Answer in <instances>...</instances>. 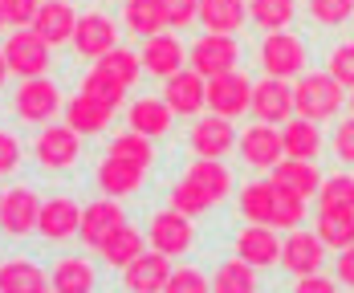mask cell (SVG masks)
Masks as SVG:
<instances>
[{
  "label": "cell",
  "mask_w": 354,
  "mask_h": 293,
  "mask_svg": "<svg viewBox=\"0 0 354 293\" xmlns=\"http://www.w3.org/2000/svg\"><path fill=\"white\" fill-rule=\"evenodd\" d=\"M118 21H122V33H131L135 41L171 29V17H167L163 0H122V17Z\"/></svg>",
  "instance_id": "cell-26"
},
{
  "label": "cell",
  "mask_w": 354,
  "mask_h": 293,
  "mask_svg": "<svg viewBox=\"0 0 354 293\" xmlns=\"http://www.w3.org/2000/svg\"><path fill=\"white\" fill-rule=\"evenodd\" d=\"M8 110L21 126H45L53 122L62 110H66V98H62V86L49 77V73H37V77H21L8 94Z\"/></svg>",
  "instance_id": "cell-1"
},
{
  "label": "cell",
  "mask_w": 354,
  "mask_h": 293,
  "mask_svg": "<svg viewBox=\"0 0 354 293\" xmlns=\"http://www.w3.org/2000/svg\"><path fill=\"white\" fill-rule=\"evenodd\" d=\"M346 106H351V114H354V86H351V98H346Z\"/></svg>",
  "instance_id": "cell-54"
},
{
  "label": "cell",
  "mask_w": 354,
  "mask_h": 293,
  "mask_svg": "<svg viewBox=\"0 0 354 293\" xmlns=\"http://www.w3.org/2000/svg\"><path fill=\"white\" fill-rule=\"evenodd\" d=\"M77 224H82V204L70 191H53L41 200V216H37V236L45 245H70L77 236Z\"/></svg>",
  "instance_id": "cell-9"
},
{
  "label": "cell",
  "mask_w": 354,
  "mask_h": 293,
  "mask_svg": "<svg viewBox=\"0 0 354 293\" xmlns=\"http://www.w3.org/2000/svg\"><path fill=\"white\" fill-rule=\"evenodd\" d=\"M8 33V21H4V8H0V37Z\"/></svg>",
  "instance_id": "cell-53"
},
{
  "label": "cell",
  "mask_w": 354,
  "mask_h": 293,
  "mask_svg": "<svg viewBox=\"0 0 354 293\" xmlns=\"http://www.w3.org/2000/svg\"><path fill=\"white\" fill-rule=\"evenodd\" d=\"M114 45H122V21H114L102 8L77 12V25H73V37H70V49L77 62H98Z\"/></svg>",
  "instance_id": "cell-5"
},
{
  "label": "cell",
  "mask_w": 354,
  "mask_h": 293,
  "mask_svg": "<svg viewBox=\"0 0 354 293\" xmlns=\"http://www.w3.org/2000/svg\"><path fill=\"white\" fill-rule=\"evenodd\" d=\"M171 122H176V110L167 106V98L159 94H139V98H131V106H127V126L131 131H139L147 139H167V131H171Z\"/></svg>",
  "instance_id": "cell-22"
},
{
  "label": "cell",
  "mask_w": 354,
  "mask_h": 293,
  "mask_svg": "<svg viewBox=\"0 0 354 293\" xmlns=\"http://www.w3.org/2000/svg\"><path fill=\"white\" fill-rule=\"evenodd\" d=\"M252 114L261 122H273V126L289 122L293 118V86H289V77L265 73L261 82H252Z\"/></svg>",
  "instance_id": "cell-18"
},
{
  "label": "cell",
  "mask_w": 354,
  "mask_h": 293,
  "mask_svg": "<svg viewBox=\"0 0 354 293\" xmlns=\"http://www.w3.org/2000/svg\"><path fill=\"white\" fill-rule=\"evenodd\" d=\"M318 212H354V176L338 171V176H322L318 187Z\"/></svg>",
  "instance_id": "cell-35"
},
{
  "label": "cell",
  "mask_w": 354,
  "mask_h": 293,
  "mask_svg": "<svg viewBox=\"0 0 354 293\" xmlns=\"http://www.w3.org/2000/svg\"><path fill=\"white\" fill-rule=\"evenodd\" d=\"M306 57H310L306 41H301L297 33H289V29L265 33L261 37V49H257L261 70L273 73V77H297V73L306 70Z\"/></svg>",
  "instance_id": "cell-7"
},
{
  "label": "cell",
  "mask_w": 354,
  "mask_h": 293,
  "mask_svg": "<svg viewBox=\"0 0 354 293\" xmlns=\"http://www.w3.org/2000/svg\"><path fill=\"white\" fill-rule=\"evenodd\" d=\"M273 204H277V183L273 180H252L236 196V212L245 220H252V224H269L273 220Z\"/></svg>",
  "instance_id": "cell-33"
},
{
  "label": "cell",
  "mask_w": 354,
  "mask_h": 293,
  "mask_svg": "<svg viewBox=\"0 0 354 293\" xmlns=\"http://www.w3.org/2000/svg\"><path fill=\"white\" fill-rule=\"evenodd\" d=\"M98 285V265L86 253H57L49 261V290L57 293H86Z\"/></svg>",
  "instance_id": "cell-20"
},
{
  "label": "cell",
  "mask_w": 354,
  "mask_h": 293,
  "mask_svg": "<svg viewBox=\"0 0 354 293\" xmlns=\"http://www.w3.org/2000/svg\"><path fill=\"white\" fill-rule=\"evenodd\" d=\"M147 249V228H139V224H131V220H122L114 232H110L106 240H102V249H98V261L106 265V269H127L135 256Z\"/></svg>",
  "instance_id": "cell-27"
},
{
  "label": "cell",
  "mask_w": 354,
  "mask_h": 293,
  "mask_svg": "<svg viewBox=\"0 0 354 293\" xmlns=\"http://www.w3.org/2000/svg\"><path fill=\"white\" fill-rule=\"evenodd\" d=\"M257 265H248V261H241V256L232 253L228 261H220L216 265V273H212V290L220 293H248V290H257L261 281H257Z\"/></svg>",
  "instance_id": "cell-34"
},
{
  "label": "cell",
  "mask_w": 354,
  "mask_h": 293,
  "mask_svg": "<svg viewBox=\"0 0 354 293\" xmlns=\"http://www.w3.org/2000/svg\"><path fill=\"white\" fill-rule=\"evenodd\" d=\"M122 220H127L122 200H114V196H98V200H90V204L82 208V224H77V240H82V249H86V253H98L102 240H106Z\"/></svg>",
  "instance_id": "cell-12"
},
{
  "label": "cell",
  "mask_w": 354,
  "mask_h": 293,
  "mask_svg": "<svg viewBox=\"0 0 354 293\" xmlns=\"http://www.w3.org/2000/svg\"><path fill=\"white\" fill-rule=\"evenodd\" d=\"M167 204H171L176 212H183V216H192V220H196V216H204V212L212 208V200H208V191H204L200 183H192L187 176H183V180H179L176 187L167 191Z\"/></svg>",
  "instance_id": "cell-41"
},
{
  "label": "cell",
  "mask_w": 354,
  "mask_h": 293,
  "mask_svg": "<svg viewBox=\"0 0 354 293\" xmlns=\"http://www.w3.org/2000/svg\"><path fill=\"white\" fill-rule=\"evenodd\" d=\"M25 159H29L25 139L12 126H0V180H17L21 167H25Z\"/></svg>",
  "instance_id": "cell-42"
},
{
  "label": "cell",
  "mask_w": 354,
  "mask_h": 293,
  "mask_svg": "<svg viewBox=\"0 0 354 293\" xmlns=\"http://www.w3.org/2000/svg\"><path fill=\"white\" fill-rule=\"evenodd\" d=\"M163 98L176 110V118H196L208 106V77L196 70H179L163 82Z\"/></svg>",
  "instance_id": "cell-19"
},
{
  "label": "cell",
  "mask_w": 354,
  "mask_h": 293,
  "mask_svg": "<svg viewBox=\"0 0 354 293\" xmlns=\"http://www.w3.org/2000/svg\"><path fill=\"white\" fill-rule=\"evenodd\" d=\"M114 114H118L114 106L98 102V98H90V94H82V90H77L73 98H66V110H62V118L70 122L82 139H94V135H102L110 122H114Z\"/></svg>",
  "instance_id": "cell-24"
},
{
  "label": "cell",
  "mask_w": 354,
  "mask_h": 293,
  "mask_svg": "<svg viewBox=\"0 0 354 293\" xmlns=\"http://www.w3.org/2000/svg\"><path fill=\"white\" fill-rule=\"evenodd\" d=\"M147 245L167 253L171 261L187 256L196 249V224H192V216H183L167 204L163 212H151V220H147Z\"/></svg>",
  "instance_id": "cell-8"
},
{
  "label": "cell",
  "mask_w": 354,
  "mask_h": 293,
  "mask_svg": "<svg viewBox=\"0 0 354 293\" xmlns=\"http://www.w3.org/2000/svg\"><path fill=\"white\" fill-rule=\"evenodd\" d=\"M236 146H241V163H245V167H252V171H273V167L285 159L281 131H277L273 122H261V118H257L252 126H245V131H241Z\"/></svg>",
  "instance_id": "cell-11"
},
{
  "label": "cell",
  "mask_w": 354,
  "mask_h": 293,
  "mask_svg": "<svg viewBox=\"0 0 354 293\" xmlns=\"http://www.w3.org/2000/svg\"><path fill=\"white\" fill-rule=\"evenodd\" d=\"M212 285V277L200 269V265H176L171 277H167V290L171 293H200Z\"/></svg>",
  "instance_id": "cell-45"
},
{
  "label": "cell",
  "mask_w": 354,
  "mask_h": 293,
  "mask_svg": "<svg viewBox=\"0 0 354 293\" xmlns=\"http://www.w3.org/2000/svg\"><path fill=\"white\" fill-rule=\"evenodd\" d=\"M208 110L224 114V118H241L252 110V82L241 70L216 73L208 77Z\"/></svg>",
  "instance_id": "cell-13"
},
{
  "label": "cell",
  "mask_w": 354,
  "mask_h": 293,
  "mask_svg": "<svg viewBox=\"0 0 354 293\" xmlns=\"http://www.w3.org/2000/svg\"><path fill=\"white\" fill-rule=\"evenodd\" d=\"M248 21V0H200V25L208 33H236Z\"/></svg>",
  "instance_id": "cell-32"
},
{
  "label": "cell",
  "mask_w": 354,
  "mask_h": 293,
  "mask_svg": "<svg viewBox=\"0 0 354 293\" xmlns=\"http://www.w3.org/2000/svg\"><path fill=\"white\" fill-rule=\"evenodd\" d=\"M8 77H12V73H8V62H4V49H0V94L8 90Z\"/></svg>",
  "instance_id": "cell-52"
},
{
  "label": "cell",
  "mask_w": 354,
  "mask_h": 293,
  "mask_svg": "<svg viewBox=\"0 0 354 293\" xmlns=\"http://www.w3.org/2000/svg\"><path fill=\"white\" fill-rule=\"evenodd\" d=\"M326 73H330L338 86H346V90L354 86V45L351 41H346V45H334V49L326 53Z\"/></svg>",
  "instance_id": "cell-44"
},
{
  "label": "cell",
  "mask_w": 354,
  "mask_h": 293,
  "mask_svg": "<svg viewBox=\"0 0 354 293\" xmlns=\"http://www.w3.org/2000/svg\"><path fill=\"white\" fill-rule=\"evenodd\" d=\"M187 66L196 73H204V77L236 70L241 66V41L232 33H208L204 29V37H196L187 45Z\"/></svg>",
  "instance_id": "cell-10"
},
{
  "label": "cell",
  "mask_w": 354,
  "mask_h": 293,
  "mask_svg": "<svg viewBox=\"0 0 354 293\" xmlns=\"http://www.w3.org/2000/svg\"><path fill=\"white\" fill-rule=\"evenodd\" d=\"M187 180L200 183L204 191H208V200L216 204H224L228 196H232V171L224 167V159H204V155H196L192 163H187Z\"/></svg>",
  "instance_id": "cell-30"
},
{
  "label": "cell",
  "mask_w": 354,
  "mask_h": 293,
  "mask_svg": "<svg viewBox=\"0 0 354 293\" xmlns=\"http://www.w3.org/2000/svg\"><path fill=\"white\" fill-rule=\"evenodd\" d=\"M106 155H118V159H127V163H139V167H147L151 171V163H155V139H147V135H139V131H118L114 139H110V151Z\"/></svg>",
  "instance_id": "cell-37"
},
{
  "label": "cell",
  "mask_w": 354,
  "mask_h": 293,
  "mask_svg": "<svg viewBox=\"0 0 354 293\" xmlns=\"http://www.w3.org/2000/svg\"><path fill=\"white\" fill-rule=\"evenodd\" d=\"M330 155H334L338 163L354 167V114L334 126V135H330Z\"/></svg>",
  "instance_id": "cell-47"
},
{
  "label": "cell",
  "mask_w": 354,
  "mask_h": 293,
  "mask_svg": "<svg viewBox=\"0 0 354 293\" xmlns=\"http://www.w3.org/2000/svg\"><path fill=\"white\" fill-rule=\"evenodd\" d=\"M167 4V17H171V29H187L200 21V0H163Z\"/></svg>",
  "instance_id": "cell-49"
},
{
  "label": "cell",
  "mask_w": 354,
  "mask_h": 293,
  "mask_svg": "<svg viewBox=\"0 0 354 293\" xmlns=\"http://www.w3.org/2000/svg\"><path fill=\"white\" fill-rule=\"evenodd\" d=\"M334 285H338V281L318 277V273H301V277H297V290H301V293H330Z\"/></svg>",
  "instance_id": "cell-50"
},
{
  "label": "cell",
  "mask_w": 354,
  "mask_h": 293,
  "mask_svg": "<svg viewBox=\"0 0 354 293\" xmlns=\"http://www.w3.org/2000/svg\"><path fill=\"white\" fill-rule=\"evenodd\" d=\"M281 143H285V155L289 159H318L326 139H322L318 122H310V118L297 114V118L281 122Z\"/></svg>",
  "instance_id": "cell-31"
},
{
  "label": "cell",
  "mask_w": 354,
  "mask_h": 293,
  "mask_svg": "<svg viewBox=\"0 0 354 293\" xmlns=\"http://www.w3.org/2000/svg\"><path fill=\"white\" fill-rule=\"evenodd\" d=\"M0 290L4 293H41L49 290V269L33 256L17 253L0 261Z\"/></svg>",
  "instance_id": "cell-25"
},
{
  "label": "cell",
  "mask_w": 354,
  "mask_h": 293,
  "mask_svg": "<svg viewBox=\"0 0 354 293\" xmlns=\"http://www.w3.org/2000/svg\"><path fill=\"white\" fill-rule=\"evenodd\" d=\"M301 220H306V200L277 187V204H273V220H269V224H273L277 232H289V228H297Z\"/></svg>",
  "instance_id": "cell-43"
},
{
  "label": "cell",
  "mask_w": 354,
  "mask_h": 293,
  "mask_svg": "<svg viewBox=\"0 0 354 293\" xmlns=\"http://www.w3.org/2000/svg\"><path fill=\"white\" fill-rule=\"evenodd\" d=\"M41 191L33 183H8L4 200H0V236L4 240H29L37 232V216H41Z\"/></svg>",
  "instance_id": "cell-6"
},
{
  "label": "cell",
  "mask_w": 354,
  "mask_h": 293,
  "mask_svg": "<svg viewBox=\"0 0 354 293\" xmlns=\"http://www.w3.org/2000/svg\"><path fill=\"white\" fill-rule=\"evenodd\" d=\"M314 232L322 236V245H326V249L342 253L346 245H354V212H318Z\"/></svg>",
  "instance_id": "cell-36"
},
{
  "label": "cell",
  "mask_w": 354,
  "mask_h": 293,
  "mask_svg": "<svg viewBox=\"0 0 354 293\" xmlns=\"http://www.w3.org/2000/svg\"><path fill=\"white\" fill-rule=\"evenodd\" d=\"M293 12H297L293 0H248V21H252L257 29H265V33H273V29H289Z\"/></svg>",
  "instance_id": "cell-38"
},
{
  "label": "cell",
  "mask_w": 354,
  "mask_h": 293,
  "mask_svg": "<svg viewBox=\"0 0 354 293\" xmlns=\"http://www.w3.org/2000/svg\"><path fill=\"white\" fill-rule=\"evenodd\" d=\"M310 17L318 21V25H342V21H351L354 17V0H310Z\"/></svg>",
  "instance_id": "cell-46"
},
{
  "label": "cell",
  "mask_w": 354,
  "mask_h": 293,
  "mask_svg": "<svg viewBox=\"0 0 354 293\" xmlns=\"http://www.w3.org/2000/svg\"><path fill=\"white\" fill-rule=\"evenodd\" d=\"M187 146H192V155L224 159L228 151H236V126H232V118H224V114L196 118L192 131H187Z\"/></svg>",
  "instance_id": "cell-17"
},
{
  "label": "cell",
  "mask_w": 354,
  "mask_h": 293,
  "mask_svg": "<svg viewBox=\"0 0 354 293\" xmlns=\"http://www.w3.org/2000/svg\"><path fill=\"white\" fill-rule=\"evenodd\" d=\"M338 281L354 290V245H346V249L338 253Z\"/></svg>",
  "instance_id": "cell-51"
},
{
  "label": "cell",
  "mask_w": 354,
  "mask_h": 293,
  "mask_svg": "<svg viewBox=\"0 0 354 293\" xmlns=\"http://www.w3.org/2000/svg\"><path fill=\"white\" fill-rule=\"evenodd\" d=\"M273 183L281 187V191H293V196H301V200H314L322 187V171L314 159H289L285 155L281 163L273 167Z\"/></svg>",
  "instance_id": "cell-29"
},
{
  "label": "cell",
  "mask_w": 354,
  "mask_h": 293,
  "mask_svg": "<svg viewBox=\"0 0 354 293\" xmlns=\"http://www.w3.org/2000/svg\"><path fill=\"white\" fill-rule=\"evenodd\" d=\"M142 183H147V167L127 163V159H118V155H102L98 167H94V187H98L102 196H114V200L139 196Z\"/></svg>",
  "instance_id": "cell-15"
},
{
  "label": "cell",
  "mask_w": 354,
  "mask_h": 293,
  "mask_svg": "<svg viewBox=\"0 0 354 293\" xmlns=\"http://www.w3.org/2000/svg\"><path fill=\"white\" fill-rule=\"evenodd\" d=\"M4 49V62L12 77H37V73L53 70V45L37 33L33 25H21V29H8V37L0 41Z\"/></svg>",
  "instance_id": "cell-4"
},
{
  "label": "cell",
  "mask_w": 354,
  "mask_h": 293,
  "mask_svg": "<svg viewBox=\"0 0 354 293\" xmlns=\"http://www.w3.org/2000/svg\"><path fill=\"white\" fill-rule=\"evenodd\" d=\"M0 200H4V187H0Z\"/></svg>",
  "instance_id": "cell-55"
},
{
  "label": "cell",
  "mask_w": 354,
  "mask_h": 293,
  "mask_svg": "<svg viewBox=\"0 0 354 293\" xmlns=\"http://www.w3.org/2000/svg\"><path fill=\"white\" fill-rule=\"evenodd\" d=\"M94 66H102L110 77H118L127 90H131V86H139V77L147 73V70H142V57L135 53V49H127V45H114L106 57H98Z\"/></svg>",
  "instance_id": "cell-39"
},
{
  "label": "cell",
  "mask_w": 354,
  "mask_h": 293,
  "mask_svg": "<svg viewBox=\"0 0 354 293\" xmlns=\"http://www.w3.org/2000/svg\"><path fill=\"white\" fill-rule=\"evenodd\" d=\"M0 8H4V21H8V29H21V25H33L37 8H41V0H0Z\"/></svg>",
  "instance_id": "cell-48"
},
{
  "label": "cell",
  "mask_w": 354,
  "mask_h": 293,
  "mask_svg": "<svg viewBox=\"0 0 354 293\" xmlns=\"http://www.w3.org/2000/svg\"><path fill=\"white\" fill-rule=\"evenodd\" d=\"M171 256L167 253H159V249H142L127 269H122V285L127 290H135V293H155V290H167V277H171Z\"/></svg>",
  "instance_id": "cell-23"
},
{
  "label": "cell",
  "mask_w": 354,
  "mask_h": 293,
  "mask_svg": "<svg viewBox=\"0 0 354 293\" xmlns=\"http://www.w3.org/2000/svg\"><path fill=\"white\" fill-rule=\"evenodd\" d=\"M29 155H33L41 176H66V171L77 167V159H82V135L73 131L66 118L62 122L53 118V122L37 126L33 143H29Z\"/></svg>",
  "instance_id": "cell-2"
},
{
  "label": "cell",
  "mask_w": 354,
  "mask_h": 293,
  "mask_svg": "<svg viewBox=\"0 0 354 293\" xmlns=\"http://www.w3.org/2000/svg\"><path fill=\"white\" fill-rule=\"evenodd\" d=\"M142 70L151 73V77H159V82H167L171 73L187 70V45L179 41L176 33H155V37H142Z\"/></svg>",
  "instance_id": "cell-16"
},
{
  "label": "cell",
  "mask_w": 354,
  "mask_h": 293,
  "mask_svg": "<svg viewBox=\"0 0 354 293\" xmlns=\"http://www.w3.org/2000/svg\"><path fill=\"white\" fill-rule=\"evenodd\" d=\"M82 94H90V98H98V102H106V106H114V110H122V102H127V86H122L118 77H110L102 66L86 70V77H82Z\"/></svg>",
  "instance_id": "cell-40"
},
{
  "label": "cell",
  "mask_w": 354,
  "mask_h": 293,
  "mask_svg": "<svg viewBox=\"0 0 354 293\" xmlns=\"http://www.w3.org/2000/svg\"><path fill=\"white\" fill-rule=\"evenodd\" d=\"M346 106V86H338L330 73H297L293 82V114L310 122H330Z\"/></svg>",
  "instance_id": "cell-3"
},
{
  "label": "cell",
  "mask_w": 354,
  "mask_h": 293,
  "mask_svg": "<svg viewBox=\"0 0 354 293\" xmlns=\"http://www.w3.org/2000/svg\"><path fill=\"white\" fill-rule=\"evenodd\" d=\"M232 253L248 265H257V269H273V265H281V236H277L273 224H252L248 220L232 236Z\"/></svg>",
  "instance_id": "cell-14"
},
{
  "label": "cell",
  "mask_w": 354,
  "mask_h": 293,
  "mask_svg": "<svg viewBox=\"0 0 354 293\" xmlns=\"http://www.w3.org/2000/svg\"><path fill=\"white\" fill-rule=\"evenodd\" d=\"M73 25H77V8H73L70 0H41V8H37V17H33V29L53 49L57 45H70Z\"/></svg>",
  "instance_id": "cell-28"
},
{
  "label": "cell",
  "mask_w": 354,
  "mask_h": 293,
  "mask_svg": "<svg viewBox=\"0 0 354 293\" xmlns=\"http://www.w3.org/2000/svg\"><path fill=\"white\" fill-rule=\"evenodd\" d=\"M322 265H326V245H322L318 232H301V224L289 228V236L281 240V269L285 273L301 277V273H318Z\"/></svg>",
  "instance_id": "cell-21"
}]
</instances>
